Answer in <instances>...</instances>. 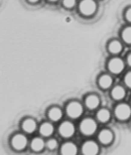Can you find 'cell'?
<instances>
[{
    "mask_svg": "<svg viewBox=\"0 0 131 155\" xmlns=\"http://www.w3.org/2000/svg\"><path fill=\"white\" fill-rule=\"evenodd\" d=\"M80 10L84 15H92L96 10V4L93 0H83L80 4Z\"/></svg>",
    "mask_w": 131,
    "mask_h": 155,
    "instance_id": "cell-1",
    "label": "cell"
},
{
    "mask_svg": "<svg viewBox=\"0 0 131 155\" xmlns=\"http://www.w3.org/2000/svg\"><path fill=\"white\" fill-rule=\"evenodd\" d=\"M81 131L86 136L92 135L96 131V123L92 119H86L81 124Z\"/></svg>",
    "mask_w": 131,
    "mask_h": 155,
    "instance_id": "cell-2",
    "label": "cell"
},
{
    "mask_svg": "<svg viewBox=\"0 0 131 155\" xmlns=\"http://www.w3.org/2000/svg\"><path fill=\"white\" fill-rule=\"evenodd\" d=\"M82 113L83 107L79 103L73 101V103H71L67 106V114L71 118H78L79 116H81Z\"/></svg>",
    "mask_w": 131,
    "mask_h": 155,
    "instance_id": "cell-3",
    "label": "cell"
},
{
    "mask_svg": "<svg viewBox=\"0 0 131 155\" xmlns=\"http://www.w3.org/2000/svg\"><path fill=\"white\" fill-rule=\"evenodd\" d=\"M131 114V109L127 104H120L116 108V115L120 120H126Z\"/></svg>",
    "mask_w": 131,
    "mask_h": 155,
    "instance_id": "cell-4",
    "label": "cell"
},
{
    "mask_svg": "<svg viewBox=\"0 0 131 155\" xmlns=\"http://www.w3.org/2000/svg\"><path fill=\"white\" fill-rule=\"evenodd\" d=\"M74 126L72 123L70 122H64L60 125L59 127V133L60 135L64 137V138H69V137H71L73 134H74Z\"/></svg>",
    "mask_w": 131,
    "mask_h": 155,
    "instance_id": "cell-5",
    "label": "cell"
},
{
    "mask_svg": "<svg viewBox=\"0 0 131 155\" xmlns=\"http://www.w3.org/2000/svg\"><path fill=\"white\" fill-rule=\"evenodd\" d=\"M124 68V64L120 59H113L110 63H109V69L111 70L113 73H120L122 69Z\"/></svg>",
    "mask_w": 131,
    "mask_h": 155,
    "instance_id": "cell-6",
    "label": "cell"
},
{
    "mask_svg": "<svg viewBox=\"0 0 131 155\" xmlns=\"http://www.w3.org/2000/svg\"><path fill=\"white\" fill-rule=\"evenodd\" d=\"M12 143H13V147L16 149L20 150V149H23L26 147L27 140H26V138L23 135H17L14 137V139H13Z\"/></svg>",
    "mask_w": 131,
    "mask_h": 155,
    "instance_id": "cell-7",
    "label": "cell"
},
{
    "mask_svg": "<svg viewBox=\"0 0 131 155\" xmlns=\"http://www.w3.org/2000/svg\"><path fill=\"white\" fill-rule=\"evenodd\" d=\"M83 152L85 154H89V155H93L98 152V147L97 144L93 141H87L84 144L83 147Z\"/></svg>",
    "mask_w": 131,
    "mask_h": 155,
    "instance_id": "cell-8",
    "label": "cell"
},
{
    "mask_svg": "<svg viewBox=\"0 0 131 155\" xmlns=\"http://www.w3.org/2000/svg\"><path fill=\"white\" fill-rule=\"evenodd\" d=\"M99 140L104 144L110 143L111 141H112V140H113V134H112V132L109 131V130H103L99 134Z\"/></svg>",
    "mask_w": 131,
    "mask_h": 155,
    "instance_id": "cell-9",
    "label": "cell"
},
{
    "mask_svg": "<svg viewBox=\"0 0 131 155\" xmlns=\"http://www.w3.org/2000/svg\"><path fill=\"white\" fill-rule=\"evenodd\" d=\"M61 151L65 155H74L77 153V147L75 144L68 143L63 145L62 148H61Z\"/></svg>",
    "mask_w": 131,
    "mask_h": 155,
    "instance_id": "cell-10",
    "label": "cell"
},
{
    "mask_svg": "<svg viewBox=\"0 0 131 155\" xmlns=\"http://www.w3.org/2000/svg\"><path fill=\"white\" fill-rule=\"evenodd\" d=\"M54 132V127L51 126L50 123H44L40 128V133L44 137H49Z\"/></svg>",
    "mask_w": 131,
    "mask_h": 155,
    "instance_id": "cell-11",
    "label": "cell"
},
{
    "mask_svg": "<svg viewBox=\"0 0 131 155\" xmlns=\"http://www.w3.org/2000/svg\"><path fill=\"white\" fill-rule=\"evenodd\" d=\"M86 104L89 108L94 109L97 107L99 104V99L96 96H89L86 101Z\"/></svg>",
    "mask_w": 131,
    "mask_h": 155,
    "instance_id": "cell-12",
    "label": "cell"
},
{
    "mask_svg": "<svg viewBox=\"0 0 131 155\" xmlns=\"http://www.w3.org/2000/svg\"><path fill=\"white\" fill-rule=\"evenodd\" d=\"M112 96H113V98L115 99V100H121V99L124 98L125 91H124V89L122 87L117 86V87H116L115 89L113 90Z\"/></svg>",
    "mask_w": 131,
    "mask_h": 155,
    "instance_id": "cell-13",
    "label": "cell"
},
{
    "mask_svg": "<svg viewBox=\"0 0 131 155\" xmlns=\"http://www.w3.org/2000/svg\"><path fill=\"white\" fill-rule=\"evenodd\" d=\"M49 116L52 121H58L62 117V111L58 107H54L50 110Z\"/></svg>",
    "mask_w": 131,
    "mask_h": 155,
    "instance_id": "cell-14",
    "label": "cell"
},
{
    "mask_svg": "<svg viewBox=\"0 0 131 155\" xmlns=\"http://www.w3.org/2000/svg\"><path fill=\"white\" fill-rule=\"evenodd\" d=\"M23 128L25 132L27 133H32L36 129V123H35L31 119H28V120H25L23 124Z\"/></svg>",
    "mask_w": 131,
    "mask_h": 155,
    "instance_id": "cell-15",
    "label": "cell"
},
{
    "mask_svg": "<svg viewBox=\"0 0 131 155\" xmlns=\"http://www.w3.org/2000/svg\"><path fill=\"white\" fill-rule=\"evenodd\" d=\"M112 78L109 76V75H103V76L99 79V84L100 86H101L102 88H104V89H107V88H109L111 85H112Z\"/></svg>",
    "mask_w": 131,
    "mask_h": 155,
    "instance_id": "cell-16",
    "label": "cell"
},
{
    "mask_svg": "<svg viewBox=\"0 0 131 155\" xmlns=\"http://www.w3.org/2000/svg\"><path fill=\"white\" fill-rule=\"evenodd\" d=\"M31 147H32L33 150H35V151H40V150H42L43 147H44L43 140L39 139V138L34 139L32 140V143H31Z\"/></svg>",
    "mask_w": 131,
    "mask_h": 155,
    "instance_id": "cell-17",
    "label": "cell"
},
{
    "mask_svg": "<svg viewBox=\"0 0 131 155\" xmlns=\"http://www.w3.org/2000/svg\"><path fill=\"white\" fill-rule=\"evenodd\" d=\"M97 118H98V120L101 122H107L109 121V119H110V112H109L107 109H101L97 113Z\"/></svg>",
    "mask_w": 131,
    "mask_h": 155,
    "instance_id": "cell-18",
    "label": "cell"
},
{
    "mask_svg": "<svg viewBox=\"0 0 131 155\" xmlns=\"http://www.w3.org/2000/svg\"><path fill=\"white\" fill-rule=\"evenodd\" d=\"M109 51L113 53V54H119L121 51V44L117 41H113L109 45Z\"/></svg>",
    "mask_w": 131,
    "mask_h": 155,
    "instance_id": "cell-19",
    "label": "cell"
},
{
    "mask_svg": "<svg viewBox=\"0 0 131 155\" xmlns=\"http://www.w3.org/2000/svg\"><path fill=\"white\" fill-rule=\"evenodd\" d=\"M122 38L126 43L131 44V28H127L122 32Z\"/></svg>",
    "mask_w": 131,
    "mask_h": 155,
    "instance_id": "cell-20",
    "label": "cell"
},
{
    "mask_svg": "<svg viewBox=\"0 0 131 155\" xmlns=\"http://www.w3.org/2000/svg\"><path fill=\"white\" fill-rule=\"evenodd\" d=\"M47 145H48V147H49L50 149H55L56 147V145H58V141H56L55 139H51V140H50L49 141H48Z\"/></svg>",
    "mask_w": 131,
    "mask_h": 155,
    "instance_id": "cell-21",
    "label": "cell"
},
{
    "mask_svg": "<svg viewBox=\"0 0 131 155\" xmlns=\"http://www.w3.org/2000/svg\"><path fill=\"white\" fill-rule=\"evenodd\" d=\"M63 4L65 7L71 8L75 5V0H63Z\"/></svg>",
    "mask_w": 131,
    "mask_h": 155,
    "instance_id": "cell-22",
    "label": "cell"
},
{
    "mask_svg": "<svg viewBox=\"0 0 131 155\" xmlns=\"http://www.w3.org/2000/svg\"><path fill=\"white\" fill-rule=\"evenodd\" d=\"M125 84H126V85H127L128 87L131 88V72H129V73L125 76Z\"/></svg>",
    "mask_w": 131,
    "mask_h": 155,
    "instance_id": "cell-23",
    "label": "cell"
},
{
    "mask_svg": "<svg viewBox=\"0 0 131 155\" xmlns=\"http://www.w3.org/2000/svg\"><path fill=\"white\" fill-rule=\"evenodd\" d=\"M126 19H127V21H129L131 23V8L127 12H126Z\"/></svg>",
    "mask_w": 131,
    "mask_h": 155,
    "instance_id": "cell-24",
    "label": "cell"
},
{
    "mask_svg": "<svg viewBox=\"0 0 131 155\" xmlns=\"http://www.w3.org/2000/svg\"><path fill=\"white\" fill-rule=\"evenodd\" d=\"M127 61H128V64H129V65H131V54L128 56V59H127Z\"/></svg>",
    "mask_w": 131,
    "mask_h": 155,
    "instance_id": "cell-25",
    "label": "cell"
},
{
    "mask_svg": "<svg viewBox=\"0 0 131 155\" xmlns=\"http://www.w3.org/2000/svg\"><path fill=\"white\" fill-rule=\"evenodd\" d=\"M30 2H36V1H38V0H29Z\"/></svg>",
    "mask_w": 131,
    "mask_h": 155,
    "instance_id": "cell-26",
    "label": "cell"
},
{
    "mask_svg": "<svg viewBox=\"0 0 131 155\" xmlns=\"http://www.w3.org/2000/svg\"><path fill=\"white\" fill-rule=\"evenodd\" d=\"M50 1H55V0H50Z\"/></svg>",
    "mask_w": 131,
    "mask_h": 155,
    "instance_id": "cell-27",
    "label": "cell"
}]
</instances>
